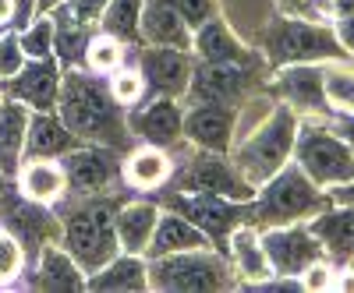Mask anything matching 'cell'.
I'll return each mask as SVG.
<instances>
[{
    "mask_svg": "<svg viewBox=\"0 0 354 293\" xmlns=\"http://www.w3.org/2000/svg\"><path fill=\"white\" fill-rule=\"evenodd\" d=\"M0 216H4V230L15 233L18 244L25 247V261L32 265L36 254L61 241V223L50 216V205H39V201H28L11 181L4 184V194H0Z\"/></svg>",
    "mask_w": 354,
    "mask_h": 293,
    "instance_id": "30bf717a",
    "label": "cell"
},
{
    "mask_svg": "<svg viewBox=\"0 0 354 293\" xmlns=\"http://www.w3.org/2000/svg\"><path fill=\"white\" fill-rule=\"evenodd\" d=\"M262 251L270 261L273 276H294L298 279L305 272V265H312L315 258H322L319 241L308 233L305 223H287V226H262Z\"/></svg>",
    "mask_w": 354,
    "mask_h": 293,
    "instance_id": "4fadbf2b",
    "label": "cell"
},
{
    "mask_svg": "<svg viewBox=\"0 0 354 293\" xmlns=\"http://www.w3.org/2000/svg\"><path fill=\"white\" fill-rule=\"evenodd\" d=\"M330 28H333L337 43L344 46V53L354 61V11H347V14H333V18H330Z\"/></svg>",
    "mask_w": 354,
    "mask_h": 293,
    "instance_id": "7bdbcfd3",
    "label": "cell"
},
{
    "mask_svg": "<svg viewBox=\"0 0 354 293\" xmlns=\"http://www.w3.org/2000/svg\"><path fill=\"white\" fill-rule=\"evenodd\" d=\"M18 43H21V53L25 61H46L53 57V18H36L32 25H25L18 32Z\"/></svg>",
    "mask_w": 354,
    "mask_h": 293,
    "instance_id": "d590c367",
    "label": "cell"
},
{
    "mask_svg": "<svg viewBox=\"0 0 354 293\" xmlns=\"http://www.w3.org/2000/svg\"><path fill=\"white\" fill-rule=\"evenodd\" d=\"M298 121L301 117L294 113L287 103H273V110L262 117L259 124H252L248 138H241L230 149V163L234 170L245 177L248 188H262L273 177L277 170H283L294 156V138H298Z\"/></svg>",
    "mask_w": 354,
    "mask_h": 293,
    "instance_id": "3957f363",
    "label": "cell"
},
{
    "mask_svg": "<svg viewBox=\"0 0 354 293\" xmlns=\"http://www.w3.org/2000/svg\"><path fill=\"white\" fill-rule=\"evenodd\" d=\"M277 92H280V99L294 113L330 117L326 68H322V64H287V68H277Z\"/></svg>",
    "mask_w": 354,
    "mask_h": 293,
    "instance_id": "e0dca14e",
    "label": "cell"
},
{
    "mask_svg": "<svg viewBox=\"0 0 354 293\" xmlns=\"http://www.w3.org/2000/svg\"><path fill=\"white\" fill-rule=\"evenodd\" d=\"M248 85H252V64L195 61L185 99H192V103H230V106H241L245 96H248Z\"/></svg>",
    "mask_w": 354,
    "mask_h": 293,
    "instance_id": "9a60e30c",
    "label": "cell"
},
{
    "mask_svg": "<svg viewBox=\"0 0 354 293\" xmlns=\"http://www.w3.org/2000/svg\"><path fill=\"white\" fill-rule=\"evenodd\" d=\"M262 53H266V61H270L273 68L351 61V57L344 53V46L337 43L330 21L294 18V14H280V18H273L270 25H266V32H262Z\"/></svg>",
    "mask_w": 354,
    "mask_h": 293,
    "instance_id": "5b68a950",
    "label": "cell"
},
{
    "mask_svg": "<svg viewBox=\"0 0 354 293\" xmlns=\"http://www.w3.org/2000/svg\"><path fill=\"white\" fill-rule=\"evenodd\" d=\"M330 205V194L322 191L298 163H287L266 181L252 198V223L262 226H287V223H308L319 209Z\"/></svg>",
    "mask_w": 354,
    "mask_h": 293,
    "instance_id": "277c9868",
    "label": "cell"
},
{
    "mask_svg": "<svg viewBox=\"0 0 354 293\" xmlns=\"http://www.w3.org/2000/svg\"><path fill=\"white\" fill-rule=\"evenodd\" d=\"M142 4L145 0H110L100 14V32L121 39L124 46L138 39V18H142Z\"/></svg>",
    "mask_w": 354,
    "mask_h": 293,
    "instance_id": "1f68e13d",
    "label": "cell"
},
{
    "mask_svg": "<svg viewBox=\"0 0 354 293\" xmlns=\"http://www.w3.org/2000/svg\"><path fill=\"white\" fill-rule=\"evenodd\" d=\"M305 226L319 241L322 258H330L337 269L351 265V254H354V205L330 201L326 209H319Z\"/></svg>",
    "mask_w": 354,
    "mask_h": 293,
    "instance_id": "d6986e66",
    "label": "cell"
},
{
    "mask_svg": "<svg viewBox=\"0 0 354 293\" xmlns=\"http://www.w3.org/2000/svg\"><path fill=\"white\" fill-rule=\"evenodd\" d=\"M192 64H195V57L188 50H174V46H142L138 50V71L145 78V89L153 96L185 99L188 81H192Z\"/></svg>",
    "mask_w": 354,
    "mask_h": 293,
    "instance_id": "2e32d148",
    "label": "cell"
},
{
    "mask_svg": "<svg viewBox=\"0 0 354 293\" xmlns=\"http://www.w3.org/2000/svg\"><path fill=\"white\" fill-rule=\"evenodd\" d=\"M106 89H110V96L121 103L124 110H135V106L142 103V96H145V78H142L138 68H124V64H121L117 71H110Z\"/></svg>",
    "mask_w": 354,
    "mask_h": 293,
    "instance_id": "e575fe53",
    "label": "cell"
},
{
    "mask_svg": "<svg viewBox=\"0 0 354 293\" xmlns=\"http://www.w3.org/2000/svg\"><path fill=\"white\" fill-rule=\"evenodd\" d=\"M326 194H330V201L354 205V181H351V184H344V188H333V191H326Z\"/></svg>",
    "mask_w": 354,
    "mask_h": 293,
    "instance_id": "bcb514c9",
    "label": "cell"
},
{
    "mask_svg": "<svg viewBox=\"0 0 354 293\" xmlns=\"http://www.w3.org/2000/svg\"><path fill=\"white\" fill-rule=\"evenodd\" d=\"M68 194L88 198V194H106L110 184L121 181V152L106 149V145H75L71 152L61 156Z\"/></svg>",
    "mask_w": 354,
    "mask_h": 293,
    "instance_id": "8fae6325",
    "label": "cell"
},
{
    "mask_svg": "<svg viewBox=\"0 0 354 293\" xmlns=\"http://www.w3.org/2000/svg\"><path fill=\"white\" fill-rule=\"evenodd\" d=\"M75 145H82L68 124L61 121V113L50 110V113H32L28 117V138H25V156H36V159H61L64 152H71Z\"/></svg>",
    "mask_w": 354,
    "mask_h": 293,
    "instance_id": "484cf974",
    "label": "cell"
},
{
    "mask_svg": "<svg viewBox=\"0 0 354 293\" xmlns=\"http://www.w3.org/2000/svg\"><path fill=\"white\" fill-rule=\"evenodd\" d=\"M283 14L294 18H312V21H330V4L326 0H277Z\"/></svg>",
    "mask_w": 354,
    "mask_h": 293,
    "instance_id": "60d3db41",
    "label": "cell"
},
{
    "mask_svg": "<svg viewBox=\"0 0 354 293\" xmlns=\"http://www.w3.org/2000/svg\"><path fill=\"white\" fill-rule=\"evenodd\" d=\"M25 64V53H21V43H18V32H8L0 36V78H11L18 74Z\"/></svg>",
    "mask_w": 354,
    "mask_h": 293,
    "instance_id": "ab89813d",
    "label": "cell"
},
{
    "mask_svg": "<svg viewBox=\"0 0 354 293\" xmlns=\"http://www.w3.org/2000/svg\"><path fill=\"white\" fill-rule=\"evenodd\" d=\"M61 78H64V68H61L57 57H46V61H25L18 74L0 78V96L28 106L32 113H50V110H57Z\"/></svg>",
    "mask_w": 354,
    "mask_h": 293,
    "instance_id": "7c38bea8",
    "label": "cell"
},
{
    "mask_svg": "<svg viewBox=\"0 0 354 293\" xmlns=\"http://www.w3.org/2000/svg\"><path fill=\"white\" fill-rule=\"evenodd\" d=\"M15 188L39 205H57L68 194V181H64V166L61 159H36L25 156L18 173H15Z\"/></svg>",
    "mask_w": 354,
    "mask_h": 293,
    "instance_id": "44dd1931",
    "label": "cell"
},
{
    "mask_svg": "<svg viewBox=\"0 0 354 293\" xmlns=\"http://www.w3.org/2000/svg\"><path fill=\"white\" fill-rule=\"evenodd\" d=\"M85 272L78 269V261L61 247V241L46 244L36 261H32V283L39 290H64V293H75V290H85Z\"/></svg>",
    "mask_w": 354,
    "mask_h": 293,
    "instance_id": "d4e9b609",
    "label": "cell"
},
{
    "mask_svg": "<svg viewBox=\"0 0 354 293\" xmlns=\"http://www.w3.org/2000/svg\"><path fill=\"white\" fill-rule=\"evenodd\" d=\"M138 39L145 46H174V50H192V28L177 14L170 0H145L142 18H138Z\"/></svg>",
    "mask_w": 354,
    "mask_h": 293,
    "instance_id": "ffe728a7",
    "label": "cell"
},
{
    "mask_svg": "<svg viewBox=\"0 0 354 293\" xmlns=\"http://www.w3.org/2000/svg\"><path fill=\"white\" fill-rule=\"evenodd\" d=\"M238 113L241 106L230 103H192L185 110V141H192L202 152L230 156L234 134H238Z\"/></svg>",
    "mask_w": 354,
    "mask_h": 293,
    "instance_id": "5bb4252c",
    "label": "cell"
},
{
    "mask_svg": "<svg viewBox=\"0 0 354 293\" xmlns=\"http://www.w3.org/2000/svg\"><path fill=\"white\" fill-rule=\"evenodd\" d=\"M202 247H216L205 233L188 223L181 212H160L153 241L145 247V258H160V254H181V251H202Z\"/></svg>",
    "mask_w": 354,
    "mask_h": 293,
    "instance_id": "cb8c5ba5",
    "label": "cell"
},
{
    "mask_svg": "<svg viewBox=\"0 0 354 293\" xmlns=\"http://www.w3.org/2000/svg\"><path fill=\"white\" fill-rule=\"evenodd\" d=\"M82 64H85V71H93V74H110V71H117L124 64V43L106 36V32L88 36Z\"/></svg>",
    "mask_w": 354,
    "mask_h": 293,
    "instance_id": "d6a6232c",
    "label": "cell"
},
{
    "mask_svg": "<svg viewBox=\"0 0 354 293\" xmlns=\"http://www.w3.org/2000/svg\"><path fill=\"white\" fill-rule=\"evenodd\" d=\"M326 103L337 113H354V64L333 61L326 68Z\"/></svg>",
    "mask_w": 354,
    "mask_h": 293,
    "instance_id": "836d02e7",
    "label": "cell"
},
{
    "mask_svg": "<svg viewBox=\"0 0 354 293\" xmlns=\"http://www.w3.org/2000/svg\"><path fill=\"white\" fill-rule=\"evenodd\" d=\"M195 61L209 64H252L248 46L230 32V25L220 18H209L202 28H195Z\"/></svg>",
    "mask_w": 354,
    "mask_h": 293,
    "instance_id": "f1b7e54d",
    "label": "cell"
},
{
    "mask_svg": "<svg viewBox=\"0 0 354 293\" xmlns=\"http://www.w3.org/2000/svg\"><path fill=\"white\" fill-rule=\"evenodd\" d=\"M128 128L135 138H142L145 145H156V149H174V145L185 141V110L177 106V99L156 96L149 106H135L128 117Z\"/></svg>",
    "mask_w": 354,
    "mask_h": 293,
    "instance_id": "ac0fdd59",
    "label": "cell"
},
{
    "mask_svg": "<svg viewBox=\"0 0 354 293\" xmlns=\"http://www.w3.org/2000/svg\"><path fill=\"white\" fill-rule=\"evenodd\" d=\"M25 269H28V261H25V247L18 244L15 233H8L4 226H0V286H11Z\"/></svg>",
    "mask_w": 354,
    "mask_h": 293,
    "instance_id": "8d00e7d4",
    "label": "cell"
},
{
    "mask_svg": "<svg viewBox=\"0 0 354 293\" xmlns=\"http://www.w3.org/2000/svg\"><path fill=\"white\" fill-rule=\"evenodd\" d=\"M163 205L170 212H181L188 223H195L216 247L238 226L252 223V201H234V198H220V194H185V191H174V194H167Z\"/></svg>",
    "mask_w": 354,
    "mask_h": 293,
    "instance_id": "ba28073f",
    "label": "cell"
},
{
    "mask_svg": "<svg viewBox=\"0 0 354 293\" xmlns=\"http://www.w3.org/2000/svg\"><path fill=\"white\" fill-rule=\"evenodd\" d=\"M149 261V290H170V293H209V290H230L234 265L216 247L202 251H181V254H160Z\"/></svg>",
    "mask_w": 354,
    "mask_h": 293,
    "instance_id": "52a82bcc",
    "label": "cell"
},
{
    "mask_svg": "<svg viewBox=\"0 0 354 293\" xmlns=\"http://www.w3.org/2000/svg\"><path fill=\"white\" fill-rule=\"evenodd\" d=\"M36 0H15V14H11V25L18 28V32H21V28L25 25H32L36 18Z\"/></svg>",
    "mask_w": 354,
    "mask_h": 293,
    "instance_id": "f6af8a7d",
    "label": "cell"
},
{
    "mask_svg": "<svg viewBox=\"0 0 354 293\" xmlns=\"http://www.w3.org/2000/svg\"><path fill=\"white\" fill-rule=\"evenodd\" d=\"M170 4L177 8V14L185 18V25L192 28H202L209 18H216V0H170Z\"/></svg>",
    "mask_w": 354,
    "mask_h": 293,
    "instance_id": "f35d334b",
    "label": "cell"
},
{
    "mask_svg": "<svg viewBox=\"0 0 354 293\" xmlns=\"http://www.w3.org/2000/svg\"><path fill=\"white\" fill-rule=\"evenodd\" d=\"M11 14H15V0H0V28L11 25Z\"/></svg>",
    "mask_w": 354,
    "mask_h": 293,
    "instance_id": "7dc6e473",
    "label": "cell"
},
{
    "mask_svg": "<svg viewBox=\"0 0 354 293\" xmlns=\"http://www.w3.org/2000/svg\"><path fill=\"white\" fill-rule=\"evenodd\" d=\"M174 177V163L167 156V149L156 145H131L121 159V181L131 191H160L167 181Z\"/></svg>",
    "mask_w": 354,
    "mask_h": 293,
    "instance_id": "7402d4cb",
    "label": "cell"
},
{
    "mask_svg": "<svg viewBox=\"0 0 354 293\" xmlns=\"http://www.w3.org/2000/svg\"><path fill=\"white\" fill-rule=\"evenodd\" d=\"M326 121H330V128H333L347 145H354V113H337V110H330Z\"/></svg>",
    "mask_w": 354,
    "mask_h": 293,
    "instance_id": "ee69618b",
    "label": "cell"
},
{
    "mask_svg": "<svg viewBox=\"0 0 354 293\" xmlns=\"http://www.w3.org/2000/svg\"><path fill=\"white\" fill-rule=\"evenodd\" d=\"M117 209H121V201H113L106 194H88V198H78V205H71L61 219V247L78 261V269L85 276L100 272L106 261L121 254L117 226H113Z\"/></svg>",
    "mask_w": 354,
    "mask_h": 293,
    "instance_id": "7a4b0ae2",
    "label": "cell"
},
{
    "mask_svg": "<svg viewBox=\"0 0 354 293\" xmlns=\"http://www.w3.org/2000/svg\"><path fill=\"white\" fill-rule=\"evenodd\" d=\"M174 191H185V194H220V198H234V201H252L255 188L245 184V177L234 163L220 152H195L188 156V163L181 166L170 177Z\"/></svg>",
    "mask_w": 354,
    "mask_h": 293,
    "instance_id": "9c48e42d",
    "label": "cell"
},
{
    "mask_svg": "<svg viewBox=\"0 0 354 293\" xmlns=\"http://www.w3.org/2000/svg\"><path fill=\"white\" fill-rule=\"evenodd\" d=\"M160 205L156 201H128L117 209L113 216V226H117V244L128 254H145L153 241V230H156V219H160Z\"/></svg>",
    "mask_w": 354,
    "mask_h": 293,
    "instance_id": "4316f807",
    "label": "cell"
},
{
    "mask_svg": "<svg viewBox=\"0 0 354 293\" xmlns=\"http://www.w3.org/2000/svg\"><path fill=\"white\" fill-rule=\"evenodd\" d=\"M50 14H53V57L61 61L64 71H68V68H82L85 43H88V36H85L88 25H78V21L64 11V4L57 8V11H50Z\"/></svg>",
    "mask_w": 354,
    "mask_h": 293,
    "instance_id": "4dcf8cb0",
    "label": "cell"
},
{
    "mask_svg": "<svg viewBox=\"0 0 354 293\" xmlns=\"http://www.w3.org/2000/svg\"><path fill=\"white\" fill-rule=\"evenodd\" d=\"M57 113L68 124V131L85 145H106L113 152H128L135 145L128 113L110 96L103 74H93L85 68H68L61 78Z\"/></svg>",
    "mask_w": 354,
    "mask_h": 293,
    "instance_id": "6da1fadb",
    "label": "cell"
},
{
    "mask_svg": "<svg viewBox=\"0 0 354 293\" xmlns=\"http://www.w3.org/2000/svg\"><path fill=\"white\" fill-rule=\"evenodd\" d=\"M61 4H68V0H36V11L39 14H50V11H57Z\"/></svg>",
    "mask_w": 354,
    "mask_h": 293,
    "instance_id": "c3c4849f",
    "label": "cell"
},
{
    "mask_svg": "<svg viewBox=\"0 0 354 293\" xmlns=\"http://www.w3.org/2000/svg\"><path fill=\"white\" fill-rule=\"evenodd\" d=\"M227 244H230V265H234V272L241 276L238 286H252V283H262V279L273 276L270 261H266L262 237H259V226H255V223L238 226V230L227 237Z\"/></svg>",
    "mask_w": 354,
    "mask_h": 293,
    "instance_id": "83f0119b",
    "label": "cell"
},
{
    "mask_svg": "<svg viewBox=\"0 0 354 293\" xmlns=\"http://www.w3.org/2000/svg\"><path fill=\"white\" fill-rule=\"evenodd\" d=\"M298 279H301V290L305 293H326L337 283V265H333L330 258H315L312 265H305V272Z\"/></svg>",
    "mask_w": 354,
    "mask_h": 293,
    "instance_id": "74e56055",
    "label": "cell"
},
{
    "mask_svg": "<svg viewBox=\"0 0 354 293\" xmlns=\"http://www.w3.org/2000/svg\"><path fill=\"white\" fill-rule=\"evenodd\" d=\"M351 265H354V254H351Z\"/></svg>",
    "mask_w": 354,
    "mask_h": 293,
    "instance_id": "681fc988",
    "label": "cell"
},
{
    "mask_svg": "<svg viewBox=\"0 0 354 293\" xmlns=\"http://www.w3.org/2000/svg\"><path fill=\"white\" fill-rule=\"evenodd\" d=\"M294 163L322 188L333 191L354 181V145H347L326 117H305L298 121V138H294Z\"/></svg>",
    "mask_w": 354,
    "mask_h": 293,
    "instance_id": "8992f818",
    "label": "cell"
},
{
    "mask_svg": "<svg viewBox=\"0 0 354 293\" xmlns=\"http://www.w3.org/2000/svg\"><path fill=\"white\" fill-rule=\"evenodd\" d=\"M85 290H121V293L149 290V261H145V254L121 251L100 272H93L85 279Z\"/></svg>",
    "mask_w": 354,
    "mask_h": 293,
    "instance_id": "f546056e",
    "label": "cell"
},
{
    "mask_svg": "<svg viewBox=\"0 0 354 293\" xmlns=\"http://www.w3.org/2000/svg\"><path fill=\"white\" fill-rule=\"evenodd\" d=\"M28 117L32 110L0 96V181H15V173L25 159Z\"/></svg>",
    "mask_w": 354,
    "mask_h": 293,
    "instance_id": "603a6c76",
    "label": "cell"
},
{
    "mask_svg": "<svg viewBox=\"0 0 354 293\" xmlns=\"http://www.w3.org/2000/svg\"><path fill=\"white\" fill-rule=\"evenodd\" d=\"M106 4H110V0H68L64 11H68L78 25H96Z\"/></svg>",
    "mask_w": 354,
    "mask_h": 293,
    "instance_id": "b9f144b4",
    "label": "cell"
}]
</instances>
